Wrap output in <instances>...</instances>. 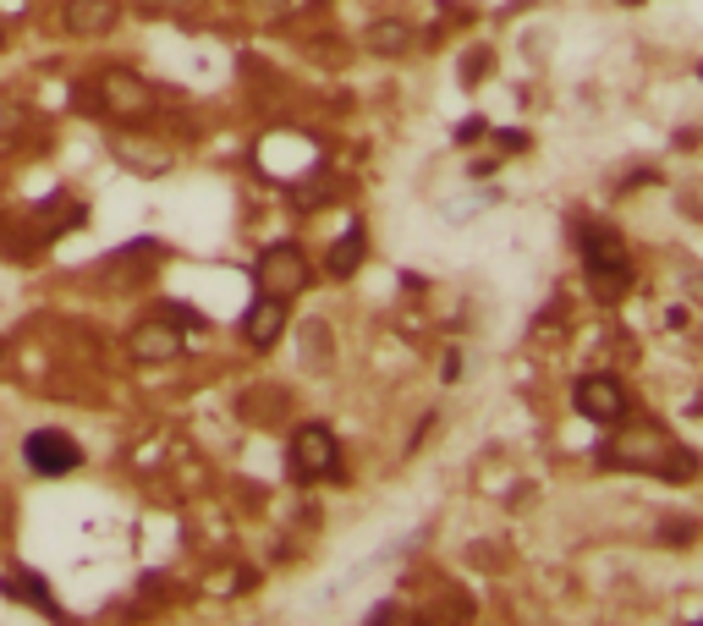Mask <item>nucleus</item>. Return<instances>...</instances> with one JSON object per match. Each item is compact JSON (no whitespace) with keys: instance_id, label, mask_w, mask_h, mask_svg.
Wrapping results in <instances>:
<instances>
[{"instance_id":"f257e3e1","label":"nucleus","mask_w":703,"mask_h":626,"mask_svg":"<svg viewBox=\"0 0 703 626\" xmlns=\"http://www.w3.org/2000/svg\"><path fill=\"white\" fill-rule=\"evenodd\" d=\"M604 457L610 462H622V468H643V473H660V478H692V457L676 451L670 434L654 429V423H638V429H622L610 445H604Z\"/></svg>"},{"instance_id":"f03ea898","label":"nucleus","mask_w":703,"mask_h":626,"mask_svg":"<svg viewBox=\"0 0 703 626\" xmlns=\"http://www.w3.org/2000/svg\"><path fill=\"white\" fill-rule=\"evenodd\" d=\"M100 111H105V116H116V122H138V116H149V111H154V88H149L138 72L111 66V72L100 77Z\"/></svg>"},{"instance_id":"7ed1b4c3","label":"nucleus","mask_w":703,"mask_h":626,"mask_svg":"<svg viewBox=\"0 0 703 626\" xmlns=\"http://www.w3.org/2000/svg\"><path fill=\"white\" fill-rule=\"evenodd\" d=\"M23 457H28V468L39 478H66V473L82 468V445L72 434H61V429H34L28 445H23Z\"/></svg>"},{"instance_id":"20e7f679","label":"nucleus","mask_w":703,"mask_h":626,"mask_svg":"<svg viewBox=\"0 0 703 626\" xmlns=\"http://www.w3.org/2000/svg\"><path fill=\"white\" fill-rule=\"evenodd\" d=\"M588 276L604 297H622L627 292V276H632V264H627V242L615 237V231H588Z\"/></svg>"},{"instance_id":"39448f33","label":"nucleus","mask_w":703,"mask_h":626,"mask_svg":"<svg viewBox=\"0 0 703 626\" xmlns=\"http://www.w3.org/2000/svg\"><path fill=\"white\" fill-rule=\"evenodd\" d=\"M253 281L270 292V297H297L303 286H308V264H303V253L297 247H270L258 258V270H253Z\"/></svg>"},{"instance_id":"423d86ee","label":"nucleus","mask_w":703,"mask_h":626,"mask_svg":"<svg viewBox=\"0 0 703 626\" xmlns=\"http://www.w3.org/2000/svg\"><path fill=\"white\" fill-rule=\"evenodd\" d=\"M572 407H577L583 418H593V423H627V391L615 385L610 374H588V380H577Z\"/></svg>"},{"instance_id":"0eeeda50","label":"nucleus","mask_w":703,"mask_h":626,"mask_svg":"<svg viewBox=\"0 0 703 626\" xmlns=\"http://www.w3.org/2000/svg\"><path fill=\"white\" fill-rule=\"evenodd\" d=\"M335 457H341V445L324 423H303L292 434V462H297V478H319V473H335Z\"/></svg>"},{"instance_id":"6e6552de","label":"nucleus","mask_w":703,"mask_h":626,"mask_svg":"<svg viewBox=\"0 0 703 626\" xmlns=\"http://www.w3.org/2000/svg\"><path fill=\"white\" fill-rule=\"evenodd\" d=\"M127 352L138 357V363H170V357L182 352V330L170 324V314H159V319H143V324L127 335Z\"/></svg>"},{"instance_id":"1a4fd4ad","label":"nucleus","mask_w":703,"mask_h":626,"mask_svg":"<svg viewBox=\"0 0 703 626\" xmlns=\"http://www.w3.org/2000/svg\"><path fill=\"white\" fill-rule=\"evenodd\" d=\"M61 23H66L72 34H105V28L122 23V0H66Z\"/></svg>"},{"instance_id":"9d476101","label":"nucleus","mask_w":703,"mask_h":626,"mask_svg":"<svg viewBox=\"0 0 703 626\" xmlns=\"http://www.w3.org/2000/svg\"><path fill=\"white\" fill-rule=\"evenodd\" d=\"M242 330H247V341H253V346H276V341H281V330H286V297H270V292H264V297L247 308Z\"/></svg>"},{"instance_id":"9b49d317","label":"nucleus","mask_w":703,"mask_h":626,"mask_svg":"<svg viewBox=\"0 0 703 626\" xmlns=\"http://www.w3.org/2000/svg\"><path fill=\"white\" fill-rule=\"evenodd\" d=\"M369 50L374 55H401L407 44H412V23H401V17H380V23H369Z\"/></svg>"},{"instance_id":"f8f14e48","label":"nucleus","mask_w":703,"mask_h":626,"mask_svg":"<svg viewBox=\"0 0 703 626\" xmlns=\"http://www.w3.org/2000/svg\"><path fill=\"white\" fill-rule=\"evenodd\" d=\"M358 264H363V226L352 220V226L341 231V242L330 247V276H335V281H346L352 270H358Z\"/></svg>"},{"instance_id":"ddd939ff","label":"nucleus","mask_w":703,"mask_h":626,"mask_svg":"<svg viewBox=\"0 0 703 626\" xmlns=\"http://www.w3.org/2000/svg\"><path fill=\"white\" fill-rule=\"evenodd\" d=\"M7 599H17V604H34V610H44L50 621H66V615L55 610V599L44 593V583H39V577H12V583H7Z\"/></svg>"},{"instance_id":"4468645a","label":"nucleus","mask_w":703,"mask_h":626,"mask_svg":"<svg viewBox=\"0 0 703 626\" xmlns=\"http://www.w3.org/2000/svg\"><path fill=\"white\" fill-rule=\"evenodd\" d=\"M122 159H127L132 170H170V154H159V149H138V143H122Z\"/></svg>"},{"instance_id":"2eb2a0df","label":"nucleus","mask_w":703,"mask_h":626,"mask_svg":"<svg viewBox=\"0 0 703 626\" xmlns=\"http://www.w3.org/2000/svg\"><path fill=\"white\" fill-rule=\"evenodd\" d=\"M149 7H159V12H176V7H188V0H149Z\"/></svg>"},{"instance_id":"dca6fc26","label":"nucleus","mask_w":703,"mask_h":626,"mask_svg":"<svg viewBox=\"0 0 703 626\" xmlns=\"http://www.w3.org/2000/svg\"><path fill=\"white\" fill-rule=\"evenodd\" d=\"M698 77H703V66H698Z\"/></svg>"},{"instance_id":"f3484780","label":"nucleus","mask_w":703,"mask_h":626,"mask_svg":"<svg viewBox=\"0 0 703 626\" xmlns=\"http://www.w3.org/2000/svg\"><path fill=\"white\" fill-rule=\"evenodd\" d=\"M0 357H7V352H0Z\"/></svg>"}]
</instances>
